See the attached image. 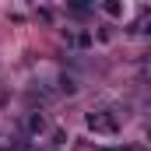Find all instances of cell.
Wrapping results in <instances>:
<instances>
[{
  "instance_id": "1",
  "label": "cell",
  "mask_w": 151,
  "mask_h": 151,
  "mask_svg": "<svg viewBox=\"0 0 151 151\" xmlns=\"http://www.w3.org/2000/svg\"><path fill=\"white\" fill-rule=\"evenodd\" d=\"M88 127L95 134H116L119 130V119L113 113H88Z\"/></svg>"
},
{
  "instance_id": "2",
  "label": "cell",
  "mask_w": 151,
  "mask_h": 151,
  "mask_svg": "<svg viewBox=\"0 0 151 151\" xmlns=\"http://www.w3.org/2000/svg\"><path fill=\"white\" fill-rule=\"evenodd\" d=\"M25 127H28V134H42V130H46V116L42 113H28Z\"/></svg>"
}]
</instances>
